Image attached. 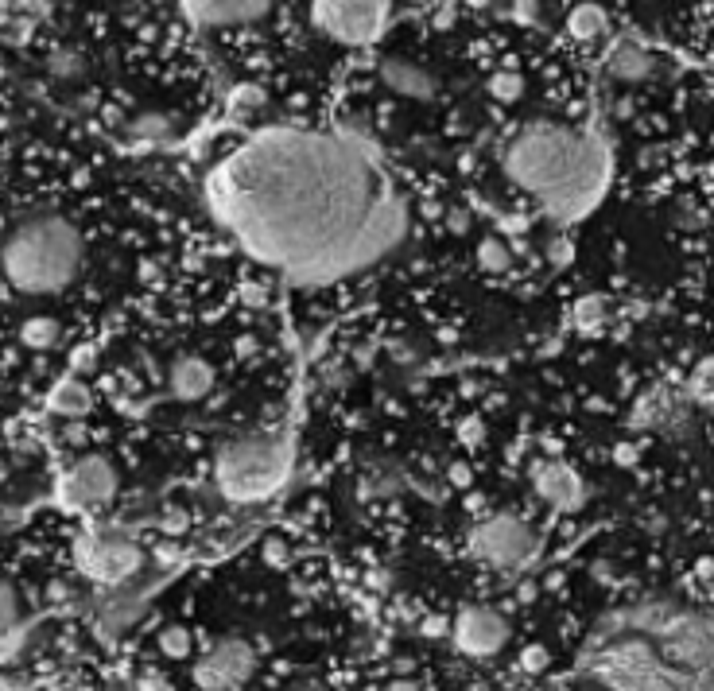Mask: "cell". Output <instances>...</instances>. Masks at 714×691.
<instances>
[{
	"mask_svg": "<svg viewBox=\"0 0 714 691\" xmlns=\"http://www.w3.org/2000/svg\"><path fill=\"white\" fill-rule=\"evenodd\" d=\"M210 202L260 261L319 280L373 261L404 226L357 144L288 129L226 160Z\"/></svg>",
	"mask_w": 714,
	"mask_h": 691,
	"instance_id": "cell-1",
	"label": "cell"
},
{
	"mask_svg": "<svg viewBox=\"0 0 714 691\" xmlns=\"http://www.w3.org/2000/svg\"><path fill=\"white\" fill-rule=\"evenodd\" d=\"M505 171L544 202L555 222L586 218L610 187V148L602 136L555 121H536L505 148Z\"/></svg>",
	"mask_w": 714,
	"mask_h": 691,
	"instance_id": "cell-2",
	"label": "cell"
},
{
	"mask_svg": "<svg viewBox=\"0 0 714 691\" xmlns=\"http://www.w3.org/2000/svg\"><path fill=\"white\" fill-rule=\"evenodd\" d=\"M82 264V237L63 218H32L4 237L0 268L4 280L28 296L66 288Z\"/></svg>",
	"mask_w": 714,
	"mask_h": 691,
	"instance_id": "cell-3",
	"label": "cell"
},
{
	"mask_svg": "<svg viewBox=\"0 0 714 691\" xmlns=\"http://www.w3.org/2000/svg\"><path fill=\"white\" fill-rule=\"evenodd\" d=\"M292 470V443L284 435H245L233 439L214 459V482L226 501H264L272 497Z\"/></svg>",
	"mask_w": 714,
	"mask_h": 691,
	"instance_id": "cell-4",
	"label": "cell"
},
{
	"mask_svg": "<svg viewBox=\"0 0 714 691\" xmlns=\"http://www.w3.org/2000/svg\"><path fill=\"white\" fill-rule=\"evenodd\" d=\"M74 560H78V571H82L90 583L121 587V583H129L132 575L140 571L144 552H140V544L129 540L125 532L86 528V532L74 540Z\"/></svg>",
	"mask_w": 714,
	"mask_h": 691,
	"instance_id": "cell-5",
	"label": "cell"
},
{
	"mask_svg": "<svg viewBox=\"0 0 714 691\" xmlns=\"http://www.w3.org/2000/svg\"><path fill=\"white\" fill-rule=\"evenodd\" d=\"M536 528L520 517H509V513H497V517H486L482 525L474 528L470 536V552L474 560L493 567V571H517L524 563L536 556Z\"/></svg>",
	"mask_w": 714,
	"mask_h": 691,
	"instance_id": "cell-6",
	"label": "cell"
},
{
	"mask_svg": "<svg viewBox=\"0 0 714 691\" xmlns=\"http://www.w3.org/2000/svg\"><path fill=\"white\" fill-rule=\"evenodd\" d=\"M311 20L323 35L346 47H365L389 24V4H315Z\"/></svg>",
	"mask_w": 714,
	"mask_h": 691,
	"instance_id": "cell-7",
	"label": "cell"
},
{
	"mask_svg": "<svg viewBox=\"0 0 714 691\" xmlns=\"http://www.w3.org/2000/svg\"><path fill=\"white\" fill-rule=\"evenodd\" d=\"M117 466L105 455H82L70 470L63 474V501L70 509H105L117 497Z\"/></svg>",
	"mask_w": 714,
	"mask_h": 691,
	"instance_id": "cell-8",
	"label": "cell"
},
{
	"mask_svg": "<svg viewBox=\"0 0 714 691\" xmlns=\"http://www.w3.org/2000/svg\"><path fill=\"white\" fill-rule=\"evenodd\" d=\"M257 668V653L241 637H222L206 657L195 664V684L202 691H233L241 688Z\"/></svg>",
	"mask_w": 714,
	"mask_h": 691,
	"instance_id": "cell-9",
	"label": "cell"
},
{
	"mask_svg": "<svg viewBox=\"0 0 714 691\" xmlns=\"http://www.w3.org/2000/svg\"><path fill=\"white\" fill-rule=\"evenodd\" d=\"M455 645L466 657H497L509 645V622L493 606H466L455 618Z\"/></svg>",
	"mask_w": 714,
	"mask_h": 691,
	"instance_id": "cell-10",
	"label": "cell"
},
{
	"mask_svg": "<svg viewBox=\"0 0 714 691\" xmlns=\"http://www.w3.org/2000/svg\"><path fill=\"white\" fill-rule=\"evenodd\" d=\"M528 478H532V490L544 497L548 505L563 509V513H571V509H579V505H583L586 486H583V478H579L567 462L536 459L532 462V470H528Z\"/></svg>",
	"mask_w": 714,
	"mask_h": 691,
	"instance_id": "cell-11",
	"label": "cell"
},
{
	"mask_svg": "<svg viewBox=\"0 0 714 691\" xmlns=\"http://www.w3.org/2000/svg\"><path fill=\"white\" fill-rule=\"evenodd\" d=\"M381 78L392 94L412 101H427L435 98V78L423 70L420 63H408V59H385L381 63Z\"/></svg>",
	"mask_w": 714,
	"mask_h": 691,
	"instance_id": "cell-12",
	"label": "cell"
},
{
	"mask_svg": "<svg viewBox=\"0 0 714 691\" xmlns=\"http://www.w3.org/2000/svg\"><path fill=\"white\" fill-rule=\"evenodd\" d=\"M187 20L198 28H229V24H253L268 16V4H183Z\"/></svg>",
	"mask_w": 714,
	"mask_h": 691,
	"instance_id": "cell-13",
	"label": "cell"
},
{
	"mask_svg": "<svg viewBox=\"0 0 714 691\" xmlns=\"http://www.w3.org/2000/svg\"><path fill=\"white\" fill-rule=\"evenodd\" d=\"M210 385H214V369L202 358H179L171 365V393L179 400H198L210 393Z\"/></svg>",
	"mask_w": 714,
	"mask_h": 691,
	"instance_id": "cell-14",
	"label": "cell"
},
{
	"mask_svg": "<svg viewBox=\"0 0 714 691\" xmlns=\"http://www.w3.org/2000/svg\"><path fill=\"white\" fill-rule=\"evenodd\" d=\"M652 70H656L652 55L637 43H617L614 55H610V74L625 78V82H645Z\"/></svg>",
	"mask_w": 714,
	"mask_h": 691,
	"instance_id": "cell-15",
	"label": "cell"
},
{
	"mask_svg": "<svg viewBox=\"0 0 714 691\" xmlns=\"http://www.w3.org/2000/svg\"><path fill=\"white\" fill-rule=\"evenodd\" d=\"M20 637H24L20 602H16V594L0 583V660H8L16 649H20Z\"/></svg>",
	"mask_w": 714,
	"mask_h": 691,
	"instance_id": "cell-16",
	"label": "cell"
},
{
	"mask_svg": "<svg viewBox=\"0 0 714 691\" xmlns=\"http://www.w3.org/2000/svg\"><path fill=\"white\" fill-rule=\"evenodd\" d=\"M567 28H571V35H575L579 43H594L598 35H606L610 20H606V12H602L598 4H579V8L567 16Z\"/></svg>",
	"mask_w": 714,
	"mask_h": 691,
	"instance_id": "cell-17",
	"label": "cell"
},
{
	"mask_svg": "<svg viewBox=\"0 0 714 691\" xmlns=\"http://www.w3.org/2000/svg\"><path fill=\"white\" fill-rule=\"evenodd\" d=\"M51 408H55L59 416H82V412H90V389H86L82 381H63V385L51 393Z\"/></svg>",
	"mask_w": 714,
	"mask_h": 691,
	"instance_id": "cell-18",
	"label": "cell"
},
{
	"mask_svg": "<svg viewBox=\"0 0 714 691\" xmlns=\"http://www.w3.org/2000/svg\"><path fill=\"white\" fill-rule=\"evenodd\" d=\"M606 315H610V303L606 296H583L575 299V307H571V319H575V327L579 330H602L606 327Z\"/></svg>",
	"mask_w": 714,
	"mask_h": 691,
	"instance_id": "cell-19",
	"label": "cell"
},
{
	"mask_svg": "<svg viewBox=\"0 0 714 691\" xmlns=\"http://www.w3.org/2000/svg\"><path fill=\"white\" fill-rule=\"evenodd\" d=\"M59 323L55 319H47V315H35L28 319L24 327H20V338H24V346H32V350H47V346H55L59 342Z\"/></svg>",
	"mask_w": 714,
	"mask_h": 691,
	"instance_id": "cell-20",
	"label": "cell"
},
{
	"mask_svg": "<svg viewBox=\"0 0 714 691\" xmlns=\"http://www.w3.org/2000/svg\"><path fill=\"white\" fill-rule=\"evenodd\" d=\"M687 393H691V400H695L699 408H707L714 416V358L699 362V369H695L691 381H687Z\"/></svg>",
	"mask_w": 714,
	"mask_h": 691,
	"instance_id": "cell-21",
	"label": "cell"
},
{
	"mask_svg": "<svg viewBox=\"0 0 714 691\" xmlns=\"http://www.w3.org/2000/svg\"><path fill=\"white\" fill-rule=\"evenodd\" d=\"M478 264H482V272H509L513 253H509L497 237H482V245H478Z\"/></svg>",
	"mask_w": 714,
	"mask_h": 691,
	"instance_id": "cell-22",
	"label": "cell"
},
{
	"mask_svg": "<svg viewBox=\"0 0 714 691\" xmlns=\"http://www.w3.org/2000/svg\"><path fill=\"white\" fill-rule=\"evenodd\" d=\"M191 649H195V641H191V633L183 626H167L160 629V653L171 660H187L191 657Z\"/></svg>",
	"mask_w": 714,
	"mask_h": 691,
	"instance_id": "cell-23",
	"label": "cell"
},
{
	"mask_svg": "<svg viewBox=\"0 0 714 691\" xmlns=\"http://www.w3.org/2000/svg\"><path fill=\"white\" fill-rule=\"evenodd\" d=\"M167 132H171V117H163V113H140L129 125L132 140H163Z\"/></svg>",
	"mask_w": 714,
	"mask_h": 691,
	"instance_id": "cell-24",
	"label": "cell"
},
{
	"mask_svg": "<svg viewBox=\"0 0 714 691\" xmlns=\"http://www.w3.org/2000/svg\"><path fill=\"white\" fill-rule=\"evenodd\" d=\"M489 94L497 101H517L524 94V78H520L517 70H497L489 78Z\"/></svg>",
	"mask_w": 714,
	"mask_h": 691,
	"instance_id": "cell-25",
	"label": "cell"
},
{
	"mask_svg": "<svg viewBox=\"0 0 714 691\" xmlns=\"http://www.w3.org/2000/svg\"><path fill=\"white\" fill-rule=\"evenodd\" d=\"M260 556L272 563V567H284V563H288V544H284L280 536H268L264 548H260Z\"/></svg>",
	"mask_w": 714,
	"mask_h": 691,
	"instance_id": "cell-26",
	"label": "cell"
},
{
	"mask_svg": "<svg viewBox=\"0 0 714 691\" xmlns=\"http://www.w3.org/2000/svg\"><path fill=\"white\" fill-rule=\"evenodd\" d=\"M524 672H544L548 668V649H540V645H532V649H524Z\"/></svg>",
	"mask_w": 714,
	"mask_h": 691,
	"instance_id": "cell-27",
	"label": "cell"
},
{
	"mask_svg": "<svg viewBox=\"0 0 714 691\" xmlns=\"http://www.w3.org/2000/svg\"><path fill=\"white\" fill-rule=\"evenodd\" d=\"M160 528L163 532H183V528H187V513H183V509H163Z\"/></svg>",
	"mask_w": 714,
	"mask_h": 691,
	"instance_id": "cell-28",
	"label": "cell"
},
{
	"mask_svg": "<svg viewBox=\"0 0 714 691\" xmlns=\"http://www.w3.org/2000/svg\"><path fill=\"white\" fill-rule=\"evenodd\" d=\"M233 98H237V105H245V109H253V105H257V98H260V90H253V86H241V90H237Z\"/></svg>",
	"mask_w": 714,
	"mask_h": 691,
	"instance_id": "cell-29",
	"label": "cell"
},
{
	"mask_svg": "<svg viewBox=\"0 0 714 691\" xmlns=\"http://www.w3.org/2000/svg\"><path fill=\"white\" fill-rule=\"evenodd\" d=\"M478 435H482V424H478V420H466V424H462V439H466V443L478 439Z\"/></svg>",
	"mask_w": 714,
	"mask_h": 691,
	"instance_id": "cell-30",
	"label": "cell"
},
{
	"mask_svg": "<svg viewBox=\"0 0 714 691\" xmlns=\"http://www.w3.org/2000/svg\"><path fill=\"white\" fill-rule=\"evenodd\" d=\"M633 459H637V451H633L629 443H621V447H617V462H633Z\"/></svg>",
	"mask_w": 714,
	"mask_h": 691,
	"instance_id": "cell-31",
	"label": "cell"
},
{
	"mask_svg": "<svg viewBox=\"0 0 714 691\" xmlns=\"http://www.w3.org/2000/svg\"><path fill=\"white\" fill-rule=\"evenodd\" d=\"M389 691H420V688H416V684H412V680H396V684H392Z\"/></svg>",
	"mask_w": 714,
	"mask_h": 691,
	"instance_id": "cell-32",
	"label": "cell"
},
{
	"mask_svg": "<svg viewBox=\"0 0 714 691\" xmlns=\"http://www.w3.org/2000/svg\"><path fill=\"white\" fill-rule=\"evenodd\" d=\"M292 691H323V688H311V684H307V688H292Z\"/></svg>",
	"mask_w": 714,
	"mask_h": 691,
	"instance_id": "cell-33",
	"label": "cell"
}]
</instances>
